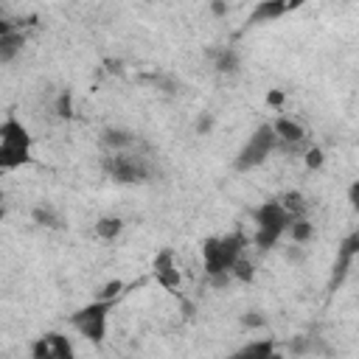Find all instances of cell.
I'll return each mask as SVG.
<instances>
[{
  "instance_id": "obj_1",
  "label": "cell",
  "mask_w": 359,
  "mask_h": 359,
  "mask_svg": "<svg viewBox=\"0 0 359 359\" xmlns=\"http://www.w3.org/2000/svg\"><path fill=\"white\" fill-rule=\"evenodd\" d=\"M244 247L247 238L241 233H227V236H216L208 238L202 244V264H205V275L210 278V283L216 289L227 286L233 280V266L244 258Z\"/></svg>"
},
{
  "instance_id": "obj_2",
  "label": "cell",
  "mask_w": 359,
  "mask_h": 359,
  "mask_svg": "<svg viewBox=\"0 0 359 359\" xmlns=\"http://www.w3.org/2000/svg\"><path fill=\"white\" fill-rule=\"evenodd\" d=\"M157 171V163L151 160L149 151H143V143H137L129 151H118V154H104V174L115 182H146L151 180Z\"/></svg>"
},
{
  "instance_id": "obj_3",
  "label": "cell",
  "mask_w": 359,
  "mask_h": 359,
  "mask_svg": "<svg viewBox=\"0 0 359 359\" xmlns=\"http://www.w3.org/2000/svg\"><path fill=\"white\" fill-rule=\"evenodd\" d=\"M252 219H255L252 244H255L258 250H269V247H275V244L286 236V230H289V224H292L294 216L286 210V205H283L280 199H269V202H264V205L252 213Z\"/></svg>"
},
{
  "instance_id": "obj_4",
  "label": "cell",
  "mask_w": 359,
  "mask_h": 359,
  "mask_svg": "<svg viewBox=\"0 0 359 359\" xmlns=\"http://www.w3.org/2000/svg\"><path fill=\"white\" fill-rule=\"evenodd\" d=\"M31 157V135L17 118L0 123V174L25 165Z\"/></svg>"
},
{
  "instance_id": "obj_5",
  "label": "cell",
  "mask_w": 359,
  "mask_h": 359,
  "mask_svg": "<svg viewBox=\"0 0 359 359\" xmlns=\"http://www.w3.org/2000/svg\"><path fill=\"white\" fill-rule=\"evenodd\" d=\"M109 314H112V300L98 297V300H93V303L76 309L67 323H70L84 339H90L93 345H101L104 337H107V328H109Z\"/></svg>"
},
{
  "instance_id": "obj_6",
  "label": "cell",
  "mask_w": 359,
  "mask_h": 359,
  "mask_svg": "<svg viewBox=\"0 0 359 359\" xmlns=\"http://www.w3.org/2000/svg\"><path fill=\"white\" fill-rule=\"evenodd\" d=\"M278 149V137H275V132H272V126L269 123H261L247 140H244V146L238 149V154H236V160H233V168L236 171H252V168H258L272 151Z\"/></svg>"
},
{
  "instance_id": "obj_7",
  "label": "cell",
  "mask_w": 359,
  "mask_h": 359,
  "mask_svg": "<svg viewBox=\"0 0 359 359\" xmlns=\"http://www.w3.org/2000/svg\"><path fill=\"white\" fill-rule=\"evenodd\" d=\"M31 356L34 359H76V351H73V342L65 334L50 331V334H42V337L34 339Z\"/></svg>"
},
{
  "instance_id": "obj_8",
  "label": "cell",
  "mask_w": 359,
  "mask_h": 359,
  "mask_svg": "<svg viewBox=\"0 0 359 359\" xmlns=\"http://www.w3.org/2000/svg\"><path fill=\"white\" fill-rule=\"evenodd\" d=\"M269 126H272V132H275V137H278V149L294 151L297 146L306 143V129H303L297 121H292V118H278V121H272Z\"/></svg>"
},
{
  "instance_id": "obj_9",
  "label": "cell",
  "mask_w": 359,
  "mask_h": 359,
  "mask_svg": "<svg viewBox=\"0 0 359 359\" xmlns=\"http://www.w3.org/2000/svg\"><path fill=\"white\" fill-rule=\"evenodd\" d=\"M140 143V137L132 132V129H123V126H107L101 132V146L107 154H118V151H129Z\"/></svg>"
},
{
  "instance_id": "obj_10",
  "label": "cell",
  "mask_w": 359,
  "mask_h": 359,
  "mask_svg": "<svg viewBox=\"0 0 359 359\" xmlns=\"http://www.w3.org/2000/svg\"><path fill=\"white\" fill-rule=\"evenodd\" d=\"M356 252H359V233H351V236L342 241L339 252H337V264H334L331 286H339V283L345 280V275L351 272V266H353V261H356Z\"/></svg>"
},
{
  "instance_id": "obj_11",
  "label": "cell",
  "mask_w": 359,
  "mask_h": 359,
  "mask_svg": "<svg viewBox=\"0 0 359 359\" xmlns=\"http://www.w3.org/2000/svg\"><path fill=\"white\" fill-rule=\"evenodd\" d=\"M224 359H283L275 348V339L272 337H261V339H250L244 342L241 348H236L230 356Z\"/></svg>"
},
{
  "instance_id": "obj_12",
  "label": "cell",
  "mask_w": 359,
  "mask_h": 359,
  "mask_svg": "<svg viewBox=\"0 0 359 359\" xmlns=\"http://www.w3.org/2000/svg\"><path fill=\"white\" fill-rule=\"evenodd\" d=\"M210 59H213V70L222 73V76H236L241 70V56L236 48H216L210 50Z\"/></svg>"
},
{
  "instance_id": "obj_13",
  "label": "cell",
  "mask_w": 359,
  "mask_h": 359,
  "mask_svg": "<svg viewBox=\"0 0 359 359\" xmlns=\"http://www.w3.org/2000/svg\"><path fill=\"white\" fill-rule=\"evenodd\" d=\"M154 272H157V280L163 283V286H168V289H174L177 283H180V269L174 266V252H160L157 258H154Z\"/></svg>"
},
{
  "instance_id": "obj_14",
  "label": "cell",
  "mask_w": 359,
  "mask_h": 359,
  "mask_svg": "<svg viewBox=\"0 0 359 359\" xmlns=\"http://www.w3.org/2000/svg\"><path fill=\"white\" fill-rule=\"evenodd\" d=\"M289 8H292V3H280V0H261V3H255V8H252V14H250V20H252V22H272V20L283 17Z\"/></svg>"
},
{
  "instance_id": "obj_15",
  "label": "cell",
  "mask_w": 359,
  "mask_h": 359,
  "mask_svg": "<svg viewBox=\"0 0 359 359\" xmlns=\"http://www.w3.org/2000/svg\"><path fill=\"white\" fill-rule=\"evenodd\" d=\"M22 45H25V36L14 28V31H8V34H3L0 36V62H11L20 50H22Z\"/></svg>"
},
{
  "instance_id": "obj_16",
  "label": "cell",
  "mask_w": 359,
  "mask_h": 359,
  "mask_svg": "<svg viewBox=\"0 0 359 359\" xmlns=\"http://www.w3.org/2000/svg\"><path fill=\"white\" fill-rule=\"evenodd\" d=\"M121 233H123V222L118 216H101L95 222V236L104 238V241H115Z\"/></svg>"
},
{
  "instance_id": "obj_17",
  "label": "cell",
  "mask_w": 359,
  "mask_h": 359,
  "mask_svg": "<svg viewBox=\"0 0 359 359\" xmlns=\"http://www.w3.org/2000/svg\"><path fill=\"white\" fill-rule=\"evenodd\" d=\"M286 236H289V241H292V244H306V241L314 236V224H311L309 219L297 216V219H292V224H289Z\"/></svg>"
},
{
  "instance_id": "obj_18",
  "label": "cell",
  "mask_w": 359,
  "mask_h": 359,
  "mask_svg": "<svg viewBox=\"0 0 359 359\" xmlns=\"http://www.w3.org/2000/svg\"><path fill=\"white\" fill-rule=\"evenodd\" d=\"M34 222L42 224V227H62V219H59L56 210L48 208V205H39V208L34 210Z\"/></svg>"
},
{
  "instance_id": "obj_19",
  "label": "cell",
  "mask_w": 359,
  "mask_h": 359,
  "mask_svg": "<svg viewBox=\"0 0 359 359\" xmlns=\"http://www.w3.org/2000/svg\"><path fill=\"white\" fill-rule=\"evenodd\" d=\"M56 115H59V118H70V115H73V98H70L67 90L59 93V98H56Z\"/></svg>"
},
{
  "instance_id": "obj_20",
  "label": "cell",
  "mask_w": 359,
  "mask_h": 359,
  "mask_svg": "<svg viewBox=\"0 0 359 359\" xmlns=\"http://www.w3.org/2000/svg\"><path fill=\"white\" fill-rule=\"evenodd\" d=\"M283 255H286L289 264H303V258H306V247H303V244H289Z\"/></svg>"
},
{
  "instance_id": "obj_21",
  "label": "cell",
  "mask_w": 359,
  "mask_h": 359,
  "mask_svg": "<svg viewBox=\"0 0 359 359\" xmlns=\"http://www.w3.org/2000/svg\"><path fill=\"white\" fill-rule=\"evenodd\" d=\"M241 323H244L247 328H258V325H264V323H266V317H264L261 311H247V314L241 317Z\"/></svg>"
},
{
  "instance_id": "obj_22",
  "label": "cell",
  "mask_w": 359,
  "mask_h": 359,
  "mask_svg": "<svg viewBox=\"0 0 359 359\" xmlns=\"http://www.w3.org/2000/svg\"><path fill=\"white\" fill-rule=\"evenodd\" d=\"M306 165H309V168H320V165H323V149H317V146L309 149V151H306Z\"/></svg>"
},
{
  "instance_id": "obj_23",
  "label": "cell",
  "mask_w": 359,
  "mask_h": 359,
  "mask_svg": "<svg viewBox=\"0 0 359 359\" xmlns=\"http://www.w3.org/2000/svg\"><path fill=\"white\" fill-rule=\"evenodd\" d=\"M154 84H160V87H163V93H177V90H180V84H177L174 79H168V76L154 79Z\"/></svg>"
},
{
  "instance_id": "obj_24",
  "label": "cell",
  "mask_w": 359,
  "mask_h": 359,
  "mask_svg": "<svg viewBox=\"0 0 359 359\" xmlns=\"http://www.w3.org/2000/svg\"><path fill=\"white\" fill-rule=\"evenodd\" d=\"M210 126H213V115H202V118L196 121V132H202V135H208Z\"/></svg>"
},
{
  "instance_id": "obj_25",
  "label": "cell",
  "mask_w": 359,
  "mask_h": 359,
  "mask_svg": "<svg viewBox=\"0 0 359 359\" xmlns=\"http://www.w3.org/2000/svg\"><path fill=\"white\" fill-rule=\"evenodd\" d=\"M8 31H14V25H11V22H6V20H0V36H3V34H8Z\"/></svg>"
},
{
  "instance_id": "obj_26",
  "label": "cell",
  "mask_w": 359,
  "mask_h": 359,
  "mask_svg": "<svg viewBox=\"0 0 359 359\" xmlns=\"http://www.w3.org/2000/svg\"><path fill=\"white\" fill-rule=\"evenodd\" d=\"M210 8H213V14H227V6H222V3H213Z\"/></svg>"
},
{
  "instance_id": "obj_27",
  "label": "cell",
  "mask_w": 359,
  "mask_h": 359,
  "mask_svg": "<svg viewBox=\"0 0 359 359\" xmlns=\"http://www.w3.org/2000/svg\"><path fill=\"white\" fill-rule=\"evenodd\" d=\"M0 219H3V194H0Z\"/></svg>"
}]
</instances>
